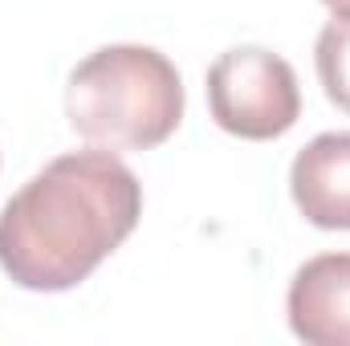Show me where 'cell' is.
Segmentation results:
<instances>
[{"instance_id":"cell-1","label":"cell","mask_w":350,"mask_h":346,"mask_svg":"<svg viewBox=\"0 0 350 346\" xmlns=\"http://www.w3.org/2000/svg\"><path fill=\"white\" fill-rule=\"evenodd\" d=\"M143 216V187L114 151L45 163L0 212V269L37 293L86 281Z\"/></svg>"},{"instance_id":"cell-5","label":"cell","mask_w":350,"mask_h":346,"mask_svg":"<svg viewBox=\"0 0 350 346\" xmlns=\"http://www.w3.org/2000/svg\"><path fill=\"white\" fill-rule=\"evenodd\" d=\"M293 204L318 228H350V131L306 143L289 172Z\"/></svg>"},{"instance_id":"cell-2","label":"cell","mask_w":350,"mask_h":346,"mask_svg":"<svg viewBox=\"0 0 350 346\" xmlns=\"http://www.w3.org/2000/svg\"><path fill=\"white\" fill-rule=\"evenodd\" d=\"M66 114L94 147L151 151L183 118V82L159 49L106 45L70 74Z\"/></svg>"},{"instance_id":"cell-4","label":"cell","mask_w":350,"mask_h":346,"mask_svg":"<svg viewBox=\"0 0 350 346\" xmlns=\"http://www.w3.org/2000/svg\"><path fill=\"white\" fill-rule=\"evenodd\" d=\"M289 326L306 346H350V253H322L293 273Z\"/></svg>"},{"instance_id":"cell-6","label":"cell","mask_w":350,"mask_h":346,"mask_svg":"<svg viewBox=\"0 0 350 346\" xmlns=\"http://www.w3.org/2000/svg\"><path fill=\"white\" fill-rule=\"evenodd\" d=\"M314 62L326 98L350 114V12H334V21L322 29Z\"/></svg>"},{"instance_id":"cell-7","label":"cell","mask_w":350,"mask_h":346,"mask_svg":"<svg viewBox=\"0 0 350 346\" xmlns=\"http://www.w3.org/2000/svg\"><path fill=\"white\" fill-rule=\"evenodd\" d=\"M322 4H330L334 12H350V0H322Z\"/></svg>"},{"instance_id":"cell-3","label":"cell","mask_w":350,"mask_h":346,"mask_svg":"<svg viewBox=\"0 0 350 346\" xmlns=\"http://www.w3.org/2000/svg\"><path fill=\"white\" fill-rule=\"evenodd\" d=\"M212 118L237 139H277L301 114V90L285 57L241 45L212 62L208 70Z\"/></svg>"}]
</instances>
